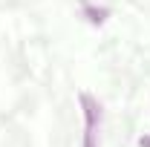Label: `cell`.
Listing matches in <instances>:
<instances>
[{"label": "cell", "mask_w": 150, "mask_h": 147, "mask_svg": "<svg viewBox=\"0 0 150 147\" xmlns=\"http://www.w3.org/2000/svg\"><path fill=\"white\" fill-rule=\"evenodd\" d=\"M84 104V147H95V133L101 124V107L93 95H81Z\"/></svg>", "instance_id": "6da1fadb"}]
</instances>
